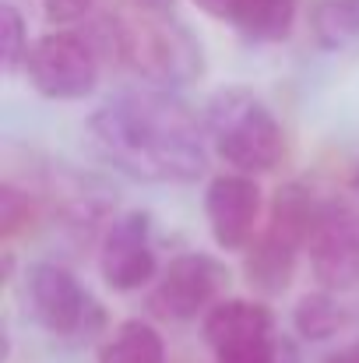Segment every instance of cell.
<instances>
[{
    "label": "cell",
    "instance_id": "1",
    "mask_svg": "<svg viewBox=\"0 0 359 363\" xmlns=\"http://www.w3.org/2000/svg\"><path fill=\"white\" fill-rule=\"evenodd\" d=\"M85 138L96 155L148 184H190L205 173L208 134L166 89H127L92 110Z\"/></svg>",
    "mask_w": 359,
    "mask_h": 363
},
{
    "label": "cell",
    "instance_id": "2",
    "mask_svg": "<svg viewBox=\"0 0 359 363\" xmlns=\"http://www.w3.org/2000/svg\"><path fill=\"white\" fill-rule=\"evenodd\" d=\"M103 35L92 43L99 53L117 57L130 71H137L144 82L155 89H180L201 78L205 71V53L194 43V35L169 14L155 7H141L134 14H117L99 25Z\"/></svg>",
    "mask_w": 359,
    "mask_h": 363
},
{
    "label": "cell",
    "instance_id": "3",
    "mask_svg": "<svg viewBox=\"0 0 359 363\" xmlns=\"http://www.w3.org/2000/svg\"><path fill=\"white\" fill-rule=\"evenodd\" d=\"M205 134L208 145L243 177L268 173L285 155V134L261 96L243 85L219 89L205 106Z\"/></svg>",
    "mask_w": 359,
    "mask_h": 363
},
{
    "label": "cell",
    "instance_id": "4",
    "mask_svg": "<svg viewBox=\"0 0 359 363\" xmlns=\"http://www.w3.org/2000/svg\"><path fill=\"white\" fill-rule=\"evenodd\" d=\"M317 212L321 208L314 205V198L300 184H289V187H282L275 194L264 226L257 230L253 243L246 247V264H243L246 268V282L257 293L275 296V293H282L292 282L296 257L310 243Z\"/></svg>",
    "mask_w": 359,
    "mask_h": 363
},
{
    "label": "cell",
    "instance_id": "5",
    "mask_svg": "<svg viewBox=\"0 0 359 363\" xmlns=\"http://www.w3.org/2000/svg\"><path fill=\"white\" fill-rule=\"evenodd\" d=\"M25 303L39 328H46L57 339H74V342L92 339L106 318V311L81 286V279L57 261H39L28 268Z\"/></svg>",
    "mask_w": 359,
    "mask_h": 363
},
{
    "label": "cell",
    "instance_id": "6",
    "mask_svg": "<svg viewBox=\"0 0 359 363\" xmlns=\"http://www.w3.org/2000/svg\"><path fill=\"white\" fill-rule=\"evenodd\" d=\"M25 74L42 99L74 103L96 92L99 74H103V53L89 35L50 32L32 43Z\"/></svg>",
    "mask_w": 359,
    "mask_h": 363
},
{
    "label": "cell",
    "instance_id": "7",
    "mask_svg": "<svg viewBox=\"0 0 359 363\" xmlns=\"http://www.w3.org/2000/svg\"><path fill=\"white\" fill-rule=\"evenodd\" d=\"M229 286V272L222 261L201 250L176 254L148 293V311L162 321H190L198 314H208L219 300V293Z\"/></svg>",
    "mask_w": 359,
    "mask_h": 363
},
{
    "label": "cell",
    "instance_id": "8",
    "mask_svg": "<svg viewBox=\"0 0 359 363\" xmlns=\"http://www.w3.org/2000/svg\"><path fill=\"white\" fill-rule=\"evenodd\" d=\"M99 275L117 293H134L159 279V250L152 243V219L144 212L113 219L99 240Z\"/></svg>",
    "mask_w": 359,
    "mask_h": 363
},
{
    "label": "cell",
    "instance_id": "9",
    "mask_svg": "<svg viewBox=\"0 0 359 363\" xmlns=\"http://www.w3.org/2000/svg\"><path fill=\"white\" fill-rule=\"evenodd\" d=\"M264 194L253 177L243 173H226L215 177L205 191V216L208 230L222 250H246L257 237Z\"/></svg>",
    "mask_w": 359,
    "mask_h": 363
},
{
    "label": "cell",
    "instance_id": "10",
    "mask_svg": "<svg viewBox=\"0 0 359 363\" xmlns=\"http://www.w3.org/2000/svg\"><path fill=\"white\" fill-rule=\"evenodd\" d=\"M310 268L324 289H349L359 282V212L328 205L317 212L310 233Z\"/></svg>",
    "mask_w": 359,
    "mask_h": 363
},
{
    "label": "cell",
    "instance_id": "11",
    "mask_svg": "<svg viewBox=\"0 0 359 363\" xmlns=\"http://www.w3.org/2000/svg\"><path fill=\"white\" fill-rule=\"evenodd\" d=\"M271 311L261 300H219L205 314V339L215 350V357L271 342Z\"/></svg>",
    "mask_w": 359,
    "mask_h": 363
},
{
    "label": "cell",
    "instance_id": "12",
    "mask_svg": "<svg viewBox=\"0 0 359 363\" xmlns=\"http://www.w3.org/2000/svg\"><path fill=\"white\" fill-rule=\"evenodd\" d=\"M296 11L300 0H237L229 25H237L246 43H282L296 25Z\"/></svg>",
    "mask_w": 359,
    "mask_h": 363
},
{
    "label": "cell",
    "instance_id": "13",
    "mask_svg": "<svg viewBox=\"0 0 359 363\" xmlns=\"http://www.w3.org/2000/svg\"><path fill=\"white\" fill-rule=\"evenodd\" d=\"M310 35L328 53L353 50L359 43V0H317L310 11Z\"/></svg>",
    "mask_w": 359,
    "mask_h": 363
},
{
    "label": "cell",
    "instance_id": "14",
    "mask_svg": "<svg viewBox=\"0 0 359 363\" xmlns=\"http://www.w3.org/2000/svg\"><path fill=\"white\" fill-rule=\"evenodd\" d=\"M99 363H166V342L148 321H123L99 346Z\"/></svg>",
    "mask_w": 359,
    "mask_h": 363
},
{
    "label": "cell",
    "instance_id": "15",
    "mask_svg": "<svg viewBox=\"0 0 359 363\" xmlns=\"http://www.w3.org/2000/svg\"><path fill=\"white\" fill-rule=\"evenodd\" d=\"M292 325L307 342H328L349 325V311L342 307V300L335 293L321 289V293L300 296V303L292 311Z\"/></svg>",
    "mask_w": 359,
    "mask_h": 363
},
{
    "label": "cell",
    "instance_id": "16",
    "mask_svg": "<svg viewBox=\"0 0 359 363\" xmlns=\"http://www.w3.org/2000/svg\"><path fill=\"white\" fill-rule=\"evenodd\" d=\"M42 208L46 205H42L39 194H32V191L4 180V187H0V237L4 240H14V237L28 233L39 223Z\"/></svg>",
    "mask_w": 359,
    "mask_h": 363
},
{
    "label": "cell",
    "instance_id": "17",
    "mask_svg": "<svg viewBox=\"0 0 359 363\" xmlns=\"http://www.w3.org/2000/svg\"><path fill=\"white\" fill-rule=\"evenodd\" d=\"M28 35H25V18L14 4H0V57L4 71H18L28 60Z\"/></svg>",
    "mask_w": 359,
    "mask_h": 363
},
{
    "label": "cell",
    "instance_id": "18",
    "mask_svg": "<svg viewBox=\"0 0 359 363\" xmlns=\"http://www.w3.org/2000/svg\"><path fill=\"white\" fill-rule=\"evenodd\" d=\"M39 7V14L46 21H57V25H71V21H81L96 0H32Z\"/></svg>",
    "mask_w": 359,
    "mask_h": 363
},
{
    "label": "cell",
    "instance_id": "19",
    "mask_svg": "<svg viewBox=\"0 0 359 363\" xmlns=\"http://www.w3.org/2000/svg\"><path fill=\"white\" fill-rule=\"evenodd\" d=\"M215 363H278L275 342L264 346H246V350H233V353H219Z\"/></svg>",
    "mask_w": 359,
    "mask_h": 363
},
{
    "label": "cell",
    "instance_id": "20",
    "mask_svg": "<svg viewBox=\"0 0 359 363\" xmlns=\"http://www.w3.org/2000/svg\"><path fill=\"white\" fill-rule=\"evenodd\" d=\"M208 18H219V21H229L233 18V7H237V0H194Z\"/></svg>",
    "mask_w": 359,
    "mask_h": 363
},
{
    "label": "cell",
    "instance_id": "21",
    "mask_svg": "<svg viewBox=\"0 0 359 363\" xmlns=\"http://www.w3.org/2000/svg\"><path fill=\"white\" fill-rule=\"evenodd\" d=\"M328 363H359V346H353V350H342V353H335Z\"/></svg>",
    "mask_w": 359,
    "mask_h": 363
},
{
    "label": "cell",
    "instance_id": "22",
    "mask_svg": "<svg viewBox=\"0 0 359 363\" xmlns=\"http://www.w3.org/2000/svg\"><path fill=\"white\" fill-rule=\"evenodd\" d=\"M137 4H141V7H155V11H162L169 0H137Z\"/></svg>",
    "mask_w": 359,
    "mask_h": 363
},
{
    "label": "cell",
    "instance_id": "23",
    "mask_svg": "<svg viewBox=\"0 0 359 363\" xmlns=\"http://www.w3.org/2000/svg\"><path fill=\"white\" fill-rule=\"evenodd\" d=\"M356 184H359V166H356Z\"/></svg>",
    "mask_w": 359,
    "mask_h": 363
}]
</instances>
